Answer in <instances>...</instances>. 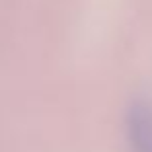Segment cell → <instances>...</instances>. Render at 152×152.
Instances as JSON below:
<instances>
[{
	"label": "cell",
	"instance_id": "obj_1",
	"mask_svg": "<svg viewBox=\"0 0 152 152\" xmlns=\"http://www.w3.org/2000/svg\"><path fill=\"white\" fill-rule=\"evenodd\" d=\"M126 138L132 152H152V103L134 101L127 107Z\"/></svg>",
	"mask_w": 152,
	"mask_h": 152
}]
</instances>
